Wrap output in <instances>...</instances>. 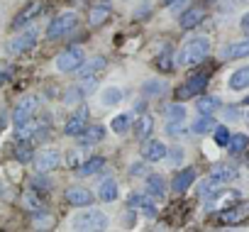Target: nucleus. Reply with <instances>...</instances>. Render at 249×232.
I'll return each instance as SVG.
<instances>
[{
  "label": "nucleus",
  "instance_id": "nucleus-24",
  "mask_svg": "<svg viewBox=\"0 0 249 232\" xmlns=\"http://www.w3.org/2000/svg\"><path fill=\"white\" fill-rule=\"evenodd\" d=\"M147 193H149L152 198H161V196L166 193V183H164V178L157 176V174L147 176Z\"/></svg>",
  "mask_w": 249,
  "mask_h": 232
},
{
  "label": "nucleus",
  "instance_id": "nucleus-22",
  "mask_svg": "<svg viewBox=\"0 0 249 232\" xmlns=\"http://www.w3.org/2000/svg\"><path fill=\"white\" fill-rule=\"evenodd\" d=\"M15 159L20 164H30L35 159V144H30V140H20V144H15Z\"/></svg>",
  "mask_w": 249,
  "mask_h": 232
},
{
  "label": "nucleus",
  "instance_id": "nucleus-23",
  "mask_svg": "<svg viewBox=\"0 0 249 232\" xmlns=\"http://www.w3.org/2000/svg\"><path fill=\"white\" fill-rule=\"evenodd\" d=\"M244 56H249V39L230 44L227 49H222V59H244Z\"/></svg>",
  "mask_w": 249,
  "mask_h": 232
},
{
  "label": "nucleus",
  "instance_id": "nucleus-44",
  "mask_svg": "<svg viewBox=\"0 0 249 232\" xmlns=\"http://www.w3.org/2000/svg\"><path fill=\"white\" fill-rule=\"evenodd\" d=\"M227 140H230V130H227L225 125H220V127L215 130V144H220V147H227Z\"/></svg>",
  "mask_w": 249,
  "mask_h": 232
},
{
  "label": "nucleus",
  "instance_id": "nucleus-45",
  "mask_svg": "<svg viewBox=\"0 0 249 232\" xmlns=\"http://www.w3.org/2000/svg\"><path fill=\"white\" fill-rule=\"evenodd\" d=\"M181 159H183V149L176 147V149L169 154V161H171V164H181Z\"/></svg>",
  "mask_w": 249,
  "mask_h": 232
},
{
  "label": "nucleus",
  "instance_id": "nucleus-33",
  "mask_svg": "<svg viewBox=\"0 0 249 232\" xmlns=\"http://www.w3.org/2000/svg\"><path fill=\"white\" fill-rule=\"evenodd\" d=\"M247 144H249L247 135H230V140H227V149H230V154H242V152L247 149Z\"/></svg>",
  "mask_w": 249,
  "mask_h": 232
},
{
  "label": "nucleus",
  "instance_id": "nucleus-47",
  "mask_svg": "<svg viewBox=\"0 0 249 232\" xmlns=\"http://www.w3.org/2000/svg\"><path fill=\"white\" fill-rule=\"evenodd\" d=\"M222 115H225V120H237V115H239V112H237L234 107H225Z\"/></svg>",
  "mask_w": 249,
  "mask_h": 232
},
{
  "label": "nucleus",
  "instance_id": "nucleus-9",
  "mask_svg": "<svg viewBox=\"0 0 249 232\" xmlns=\"http://www.w3.org/2000/svg\"><path fill=\"white\" fill-rule=\"evenodd\" d=\"M35 169L39 171V174H49V171H54L59 164H61V154L56 152V149H42V152H37L35 154Z\"/></svg>",
  "mask_w": 249,
  "mask_h": 232
},
{
  "label": "nucleus",
  "instance_id": "nucleus-50",
  "mask_svg": "<svg viewBox=\"0 0 249 232\" xmlns=\"http://www.w3.org/2000/svg\"><path fill=\"white\" fill-rule=\"evenodd\" d=\"M3 81H5V73H3V66H0V86H3Z\"/></svg>",
  "mask_w": 249,
  "mask_h": 232
},
{
  "label": "nucleus",
  "instance_id": "nucleus-4",
  "mask_svg": "<svg viewBox=\"0 0 249 232\" xmlns=\"http://www.w3.org/2000/svg\"><path fill=\"white\" fill-rule=\"evenodd\" d=\"M76 25H78V18H76V13H64V15H59V18H54L52 22H49V27H47V39H61V37H66V35H71L73 30H76Z\"/></svg>",
  "mask_w": 249,
  "mask_h": 232
},
{
  "label": "nucleus",
  "instance_id": "nucleus-36",
  "mask_svg": "<svg viewBox=\"0 0 249 232\" xmlns=\"http://www.w3.org/2000/svg\"><path fill=\"white\" fill-rule=\"evenodd\" d=\"M142 90H144V95H147V98H157V95H164V93H166V83L154 78V81H147Z\"/></svg>",
  "mask_w": 249,
  "mask_h": 232
},
{
  "label": "nucleus",
  "instance_id": "nucleus-38",
  "mask_svg": "<svg viewBox=\"0 0 249 232\" xmlns=\"http://www.w3.org/2000/svg\"><path fill=\"white\" fill-rule=\"evenodd\" d=\"M22 205H25L27 210H32V213L42 210V200H39V196H37L35 191H27V193L22 196Z\"/></svg>",
  "mask_w": 249,
  "mask_h": 232
},
{
  "label": "nucleus",
  "instance_id": "nucleus-52",
  "mask_svg": "<svg viewBox=\"0 0 249 232\" xmlns=\"http://www.w3.org/2000/svg\"><path fill=\"white\" fill-rule=\"evenodd\" d=\"M247 120H249V112H247Z\"/></svg>",
  "mask_w": 249,
  "mask_h": 232
},
{
  "label": "nucleus",
  "instance_id": "nucleus-16",
  "mask_svg": "<svg viewBox=\"0 0 249 232\" xmlns=\"http://www.w3.org/2000/svg\"><path fill=\"white\" fill-rule=\"evenodd\" d=\"M39 13H42V3H30L25 10H20V13L15 15V20H13V30H20V27L30 25Z\"/></svg>",
  "mask_w": 249,
  "mask_h": 232
},
{
  "label": "nucleus",
  "instance_id": "nucleus-6",
  "mask_svg": "<svg viewBox=\"0 0 249 232\" xmlns=\"http://www.w3.org/2000/svg\"><path fill=\"white\" fill-rule=\"evenodd\" d=\"M39 110V95H25L18 105H15V112H13V123L15 125H22L27 120H32Z\"/></svg>",
  "mask_w": 249,
  "mask_h": 232
},
{
  "label": "nucleus",
  "instance_id": "nucleus-46",
  "mask_svg": "<svg viewBox=\"0 0 249 232\" xmlns=\"http://www.w3.org/2000/svg\"><path fill=\"white\" fill-rule=\"evenodd\" d=\"M144 171H147V166H144L142 161H137L135 166H130V176H142Z\"/></svg>",
  "mask_w": 249,
  "mask_h": 232
},
{
  "label": "nucleus",
  "instance_id": "nucleus-11",
  "mask_svg": "<svg viewBox=\"0 0 249 232\" xmlns=\"http://www.w3.org/2000/svg\"><path fill=\"white\" fill-rule=\"evenodd\" d=\"M64 198H66L69 205H76V208H88V205H93V193H90L88 188H81V186L66 188Z\"/></svg>",
  "mask_w": 249,
  "mask_h": 232
},
{
  "label": "nucleus",
  "instance_id": "nucleus-49",
  "mask_svg": "<svg viewBox=\"0 0 249 232\" xmlns=\"http://www.w3.org/2000/svg\"><path fill=\"white\" fill-rule=\"evenodd\" d=\"M242 30H244V32L249 35V13H247V15L242 18Z\"/></svg>",
  "mask_w": 249,
  "mask_h": 232
},
{
  "label": "nucleus",
  "instance_id": "nucleus-28",
  "mask_svg": "<svg viewBox=\"0 0 249 232\" xmlns=\"http://www.w3.org/2000/svg\"><path fill=\"white\" fill-rule=\"evenodd\" d=\"M152 127H154L152 115H142L140 120H135V135H137V140H147L149 132H152Z\"/></svg>",
  "mask_w": 249,
  "mask_h": 232
},
{
  "label": "nucleus",
  "instance_id": "nucleus-17",
  "mask_svg": "<svg viewBox=\"0 0 249 232\" xmlns=\"http://www.w3.org/2000/svg\"><path fill=\"white\" fill-rule=\"evenodd\" d=\"M196 181V169H191V166H186V169H181L176 176H174V181H171V188L176 191V193H186L188 188H191V183Z\"/></svg>",
  "mask_w": 249,
  "mask_h": 232
},
{
  "label": "nucleus",
  "instance_id": "nucleus-34",
  "mask_svg": "<svg viewBox=\"0 0 249 232\" xmlns=\"http://www.w3.org/2000/svg\"><path fill=\"white\" fill-rule=\"evenodd\" d=\"M220 186H222V183H220L217 178L208 176V178H205V181H203V183L198 186V193H200V198H203V200H208V196L217 193V191H220Z\"/></svg>",
  "mask_w": 249,
  "mask_h": 232
},
{
  "label": "nucleus",
  "instance_id": "nucleus-41",
  "mask_svg": "<svg viewBox=\"0 0 249 232\" xmlns=\"http://www.w3.org/2000/svg\"><path fill=\"white\" fill-rule=\"evenodd\" d=\"M52 222H54V217L49 215V213H42V210H37L35 213V227H52Z\"/></svg>",
  "mask_w": 249,
  "mask_h": 232
},
{
  "label": "nucleus",
  "instance_id": "nucleus-14",
  "mask_svg": "<svg viewBox=\"0 0 249 232\" xmlns=\"http://www.w3.org/2000/svg\"><path fill=\"white\" fill-rule=\"evenodd\" d=\"M144 144H142V159H147V161H161L164 157H166V147H164V142H159V140H142Z\"/></svg>",
  "mask_w": 249,
  "mask_h": 232
},
{
  "label": "nucleus",
  "instance_id": "nucleus-51",
  "mask_svg": "<svg viewBox=\"0 0 249 232\" xmlns=\"http://www.w3.org/2000/svg\"><path fill=\"white\" fill-rule=\"evenodd\" d=\"M0 193H3V183H0Z\"/></svg>",
  "mask_w": 249,
  "mask_h": 232
},
{
  "label": "nucleus",
  "instance_id": "nucleus-26",
  "mask_svg": "<svg viewBox=\"0 0 249 232\" xmlns=\"http://www.w3.org/2000/svg\"><path fill=\"white\" fill-rule=\"evenodd\" d=\"M110 8L107 5H95V8H90V15H88V22H90V27H100L107 18H110Z\"/></svg>",
  "mask_w": 249,
  "mask_h": 232
},
{
  "label": "nucleus",
  "instance_id": "nucleus-2",
  "mask_svg": "<svg viewBox=\"0 0 249 232\" xmlns=\"http://www.w3.org/2000/svg\"><path fill=\"white\" fill-rule=\"evenodd\" d=\"M107 215L103 210H95V208H86L83 213H76L71 217V227L73 230H107Z\"/></svg>",
  "mask_w": 249,
  "mask_h": 232
},
{
  "label": "nucleus",
  "instance_id": "nucleus-42",
  "mask_svg": "<svg viewBox=\"0 0 249 232\" xmlns=\"http://www.w3.org/2000/svg\"><path fill=\"white\" fill-rule=\"evenodd\" d=\"M164 115H166V118H178V120H183V118H186V107H183V105H166V107H164Z\"/></svg>",
  "mask_w": 249,
  "mask_h": 232
},
{
  "label": "nucleus",
  "instance_id": "nucleus-21",
  "mask_svg": "<svg viewBox=\"0 0 249 232\" xmlns=\"http://www.w3.org/2000/svg\"><path fill=\"white\" fill-rule=\"evenodd\" d=\"M210 176L217 178L220 183H227V181H232V178L237 176V164H217V166L210 171Z\"/></svg>",
  "mask_w": 249,
  "mask_h": 232
},
{
  "label": "nucleus",
  "instance_id": "nucleus-29",
  "mask_svg": "<svg viewBox=\"0 0 249 232\" xmlns=\"http://www.w3.org/2000/svg\"><path fill=\"white\" fill-rule=\"evenodd\" d=\"M15 127H18V130H15L18 140H35V135H37V130H39L42 125H37L35 118H32V120H27V123H22V125H15Z\"/></svg>",
  "mask_w": 249,
  "mask_h": 232
},
{
  "label": "nucleus",
  "instance_id": "nucleus-39",
  "mask_svg": "<svg viewBox=\"0 0 249 232\" xmlns=\"http://www.w3.org/2000/svg\"><path fill=\"white\" fill-rule=\"evenodd\" d=\"M30 183H32V191H49V188H52L49 178H47L44 174H39V171H37V176L30 178Z\"/></svg>",
  "mask_w": 249,
  "mask_h": 232
},
{
  "label": "nucleus",
  "instance_id": "nucleus-35",
  "mask_svg": "<svg viewBox=\"0 0 249 232\" xmlns=\"http://www.w3.org/2000/svg\"><path fill=\"white\" fill-rule=\"evenodd\" d=\"M213 125H215V120H213V115H200V118L191 125V132H196V135H203V132H210L213 130Z\"/></svg>",
  "mask_w": 249,
  "mask_h": 232
},
{
  "label": "nucleus",
  "instance_id": "nucleus-48",
  "mask_svg": "<svg viewBox=\"0 0 249 232\" xmlns=\"http://www.w3.org/2000/svg\"><path fill=\"white\" fill-rule=\"evenodd\" d=\"M183 5H186V0H171V3H169V10L176 13V10H181Z\"/></svg>",
  "mask_w": 249,
  "mask_h": 232
},
{
  "label": "nucleus",
  "instance_id": "nucleus-30",
  "mask_svg": "<svg viewBox=\"0 0 249 232\" xmlns=\"http://www.w3.org/2000/svg\"><path fill=\"white\" fill-rule=\"evenodd\" d=\"M135 123V115L132 112H124V115H117V118L112 120V132H117V135H124L130 130V125Z\"/></svg>",
  "mask_w": 249,
  "mask_h": 232
},
{
  "label": "nucleus",
  "instance_id": "nucleus-19",
  "mask_svg": "<svg viewBox=\"0 0 249 232\" xmlns=\"http://www.w3.org/2000/svg\"><path fill=\"white\" fill-rule=\"evenodd\" d=\"M105 166H107V164H105V159H103V157H90V159H86L76 171H78L81 176H93V174H100Z\"/></svg>",
  "mask_w": 249,
  "mask_h": 232
},
{
  "label": "nucleus",
  "instance_id": "nucleus-27",
  "mask_svg": "<svg viewBox=\"0 0 249 232\" xmlns=\"http://www.w3.org/2000/svg\"><path fill=\"white\" fill-rule=\"evenodd\" d=\"M120 100H122V90L115 88V86H107V88L103 90V95H100V105H103V107L120 105Z\"/></svg>",
  "mask_w": 249,
  "mask_h": 232
},
{
  "label": "nucleus",
  "instance_id": "nucleus-7",
  "mask_svg": "<svg viewBox=\"0 0 249 232\" xmlns=\"http://www.w3.org/2000/svg\"><path fill=\"white\" fill-rule=\"evenodd\" d=\"M37 37H39V30H37L35 25H30L25 32H20V35L8 44V52H10V54H25V52H30V49L37 44Z\"/></svg>",
  "mask_w": 249,
  "mask_h": 232
},
{
  "label": "nucleus",
  "instance_id": "nucleus-18",
  "mask_svg": "<svg viewBox=\"0 0 249 232\" xmlns=\"http://www.w3.org/2000/svg\"><path fill=\"white\" fill-rule=\"evenodd\" d=\"M205 20V10L203 8H188L183 15H181V30H193V27H198L200 22Z\"/></svg>",
  "mask_w": 249,
  "mask_h": 232
},
{
  "label": "nucleus",
  "instance_id": "nucleus-15",
  "mask_svg": "<svg viewBox=\"0 0 249 232\" xmlns=\"http://www.w3.org/2000/svg\"><path fill=\"white\" fill-rule=\"evenodd\" d=\"M103 137H105L103 125H86V130L78 135V147H93V144L103 142Z\"/></svg>",
  "mask_w": 249,
  "mask_h": 232
},
{
  "label": "nucleus",
  "instance_id": "nucleus-13",
  "mask_svg": "<svg viewBox=\"0 0 249 232\" xmlns=\"http://www.w3.org/2000/svg\"><path fill=\"white\" fill-rule=\"evenodd\" d=\"M105 64H107L105 56H93V59H88V61L83 59V64L76 69V76H78L81 81H83V78H95V76L105 69Z\"/></svg>",
  "mask_w": 249,
  "mask_h": 232
},
{
  "label": "nucleus",
  "instance_id": "nucleus-32",
  "mask_svg": "<svg viewBox=\"0 0 249 232\" xmlns=\"http://www.w3.org/2000/svg\"><path fill=\"white\" fill-rule=\"evenodd\" d=\"M83 98H86L83 86H81V83H78V86H71V88L64 93V105H81Z\"/></svg>",
  "mask_w": 249,
  "mask_h": 232
},
{
  "label": "nucleus",
  "instance_id": "nucleus-37",
  "mask_svg": "<svg viewBox=\"0 0 249 232\" xmlns=\"http://www.w3.org/2000/svg\"><path fill=\"white\" fill-rule=\"evenodd\" d=\"M183 132H186L183 120H178V118H166V135H169V137H178V135H183Z\"/></svg>",
  "mask_w": 249,
  "mask_h": 232
},
{
  "label": "nucleus",
  "instance_id": "nucleus-43",
  "mask_svg": "<svg viewBox=\"0 0 249 232\" xmlns=\"http://www.w3.org/2000/svg\"><path fill=\"white\" fill-rule=\"evenodd\" d=\"M157 66H159L161 71H171V69H174V54H171V52H164V54L157 59Z\"/></svg>",
  "mask_w": 249,
  "mask_h": 232
},
{
  "label": "nucleus",
  "instance_id": "nucleus-1",
  "mask_svg": "<svg viewBox=\"0 0 249 232\" xmlns=\"http://www.w3.org/2000/svg\"><path fill=\"white\" fill-rule=\"evenodd\" d=\"M208 52H210V42L205 37H193L183 44V49L178 54V61L183 66H198L200 61H205Z\"/></svg>",
  "mask_w": 249,
  "mask_h": 232
},
{
  "label": "nucleus",
  "instance_id": "nucleus-31",
  "mask_svg": "<svg viewBox=\"0 0 249 232\" xmlns=\"http://www.w3.org/2000/svg\"><path fill=\"white\" fill-rule=\"evenodd\" d=\"M196 107H198L200 115H213V112L220 110V98H215V95H210V98H200Z\"/></svg>",
  "mask_w": 249,
  "mask_h": 232
},
{
  "label": "nucleus",
  "instance_id": "nucleus-40",
  "mask_svg": "<svg viewBox=\"0 0 249 232\" xmlns=\"http://www.w3.org/2000/svg\"><path fill=\"white\" fill-rule=\"evenodd\" d=\"M66 164H69L71 169H78V166L83 164V152H81V147H78V149H71V152L66 154Z\"/></svg>",
  "mask_w": 249,
  "mask_h": 232
},
{
  "label": "nucleus",
  "instance_id": "nucleus-25",
  "mask_svg": "<svg viewBox=\"0 0 249 232\" xmlns=\"http://www.w3.org/2000/svg\"><path fill=\"white\" fill-rule=\"evenodd\" d=\"M98 196L105 200V203H112L117 198V181L115 178H103L100 188H98Z\"/></svg>",
  "mask_w": 249,
  "mask_h": 232
},
{
  "label": "nucleus",
  "instance_id": "nucleus-20",
  "mask_svg": "<svg viewBox=\"0 0 249 232\" xmlns=\"http://www.w3.org/2000/svg\"><path fill=\"white\" fill-rule=\"evenodd\" d=\"M227 86H230L232 90H244V88H249V66H239V69L230 76Z\"/></svg>",
  "mask_w": 249,
  "mask_h": 232
},
{
  "label": "nucleus",
  "instance_id": "nucleus-12",
  "mask_svg": "<svg viewBox=\"0 0 249 232\" xmlns=\"http://www.w3.org/2000/svg\"><path fill=\"white\" fill-rule=\"evenodd\" d=\"M127 205L132 210H142L147 217H157V203H154V198L149 193H132Z\"/></svg>",
  "mask_w": 249,
  "mask_h": 232
},
{
  "label": "nucleus",
  "instance_id": "nucleus-8",
  "mask_svg": "<svg viewBox=\"0 0 249 232\" xmlns=\"http://www.w3.org/2000/svg\"><path fill=\"white\" fill-rule=\"evenodd\" d=\"M205 86H208V76H205V73H198V76L188 78L181 88H176V98H178V100L196 98V95H200V93L205 90Z\"/></svg>",
  "mask_w": 249,
  "mask_h": 232
},
{
  "label": "nucleus",
  "instance_id": "nucleus-5",
  "mask_svg": "<svg viewBox=\"0 0 249 232\" xmlns=\"http://www.w3.org/2000/svg\"><path fill=\"white\" fill-rule=\"evenodd\" d=\"M83 59H86L83 47H69V49H64V52L56 56L54 66H56L61 73H71V71H76V69L83 64Z\"/></svg>",
  "mask_w": 249,
  "mask_h": 232
},
{
  "label": "nucleus",
  "instance_id": "nucleus-3",
  "mask_svg": "<svg viewBox=\"0 0 249 232\" xmlns=\"http://www.w3.org/2000/svg\"><path fill=\"white\" fill-rule=\"evenodd\" d=\"M249 220V200H239L230 208H225L222 213L215 215V225L227 227V225H242Z\"/></svg>",
  "mask_w": 249,
  "mask_h": 232
},
{
  "label": "nucleus",
  "instance_id": "nucleus-10",
  "mask_svg": "<svg viewBox=\"0 0 249 232\" xmlns=\"http://www.w3.org/2000/svg\"><path fill=\"white\" fill-rule=\"evenodd\" d=\"M86 125H88V107L86 105H81L71 118L66 120V125H64V132L69 135V137H78L83 130H86Z\"/></svg>",
  "mask_w": 249,
  "mask_h": 232
}]
</instances>
